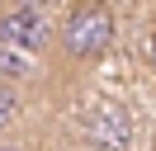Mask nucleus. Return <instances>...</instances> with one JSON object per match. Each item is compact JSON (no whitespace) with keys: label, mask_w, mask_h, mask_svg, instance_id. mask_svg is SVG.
I'll list each match as a JSON object with an SVG mask.
<instances>
[{"label":"nucleus","mask_w":156,"mask_h":151,"mask_svg":"<svg viewBox=\"0 0 156 151\" xmlns=\"http://www.w3.org/2000/svg\"><path fill=\"white\" fill-rule=\"evenodd\" d=\"M14 118H19V94H14V90H0V132L10 128Z\"/></svg>","instance_id":"5"},{"label":"nucleus","mask_w":156,"mask_h":151,"mask_svg":"<svg viewBox=\"0 0 156 151\" xmlns=\"http://www.w3.org/2000/svg\"><path fill=\"white\" fill-rule=\"evenodd\" d=\"M0 151H19V146H14V142H0Z\"/></svg>","instance_id":"7"},{"label":"nucleus","mask_w":156,"mask_h":151,"mask_svg":"<svg viewBox=\"0 0 156 151\" xmlns=\"http://www.w3.org/2000/svg\"><path fill=\"white\" fill-rule=\"evenodd\" d=\"M29 52H14V47H0V80H14V76H29V61H24Z\"/></svg>","instance_id":"4"},{"label":"nucleus","mask_w":156,"mask_h":151,"mask_svg":"<svg viewBox=\"0 0 156 151\" xmlns=\"http://www.w3.org/2000/svg\"><path fill=\"white\" fill-rule=\"evenodd\" d=\"M52 43V24L43 9L19 5L14 0L10 9H0V47H14V52H43Z\"/></svg>","instance_id":"3"},{"label":"nucleus","mask_w":156,"mask_h":151,"mask_svg":"<svg viewBox=\"0 0 156 151\" xmlns=\"http://www.w3.org/2000/svg\"><path fill=\"white\" fill-rule=\"evenodd\" d=\"M114 43V9L104 0H76V5L62 14V28H57V47L80 66H95L99 57L109 52Z\"/></svg>","instance_id":"1"},{"label":"nucleus","mask_w":156,"mask_h":151,"mask_svg":"<svg viewBox=\"0 0 156 151\" xmlns=\"http://www.w3.org/2000/svg\"><path fill=\"white\" fill-rule=\"evenodd\" d=\"M80 132H85V142L95 151H133V142H137V128H133V118H128V109L123 104H90V113L80 118Z\"/></svg>","instance_id":"2"},{"label":"nucleus","mask_w":156,"mask_h":151,"mask_svg":"<svg viewBox=\"0 0 156 151\" xmlns=\"http://www.w3.org/2000/svg\"><path fill=\"white\" fill-rule=\"evenodd\" d=\"M147 66L156 71V28H151V38H147Z\"/></svg>","instance_id":"6"}]
</instances>
